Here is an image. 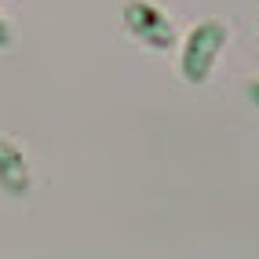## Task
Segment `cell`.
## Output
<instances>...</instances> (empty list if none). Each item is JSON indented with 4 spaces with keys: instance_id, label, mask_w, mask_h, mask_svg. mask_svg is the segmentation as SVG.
<instances>
[{
    "instance_id": "obj_1",
    "label": "cell",
    "mask_w": 259,
    "mask_h": 259,
    "mask_svg": "<svg viewBox=\"0 0 259 259\" xmlns=\"http://www.w3.org/2000/svg\"><path fill=\"white\" fill-rule=\"evenodd\" d=\"M227 44V26L223 22H201L183 44V77L190 84H204L215 66V55Z\"/></svg>"
},
{
    "instance_id": "obj_4",
    "label": "cell",
    "mask_w": 259,
    "mask_h": 259,
    "mask_svg": "<svg viewBox=\"0 0 259 259\" xmlns=\"http://www.w3.org/2000/svg\"><path fill=\"white\" fill-rule=\"evenodd\" d=\"M248 102H252V106H259V80L248 84Z\"/></svg>"
},
{
    "instance_id": "obj_3",
    "label": "cell",
    "mask_w": 259,
    "mask_h": 259,
    "mask_svg": "<svg viewBox=\"0 0 259 259\" xmlns=\"http://www.w3.org/2000/svg\"><path fill=\"white\" fill-rule=\"evenodd\" d=\"M11 44V29H8V22L0 19V48H8Z\"/></svg>"
},
{
    "instance_id": "obj_2",
    "label": "cell",
    "mask_w": 259,
    "mask_h": 259,
    "mask_svg": "<svg viewBox=\"0 0 259 259\" xmlns=\"http://www.w3.org/2000/svg\"><path fill=\"white\" fill-rule=\"evenodd\" d=\"M0 186H4L8 194H26L29 190L26 161H22V153L11 143H0Z\"/></svg>"
}]
</instances>
